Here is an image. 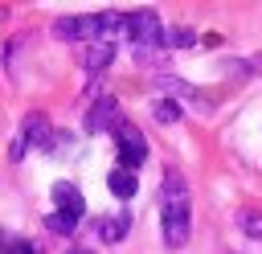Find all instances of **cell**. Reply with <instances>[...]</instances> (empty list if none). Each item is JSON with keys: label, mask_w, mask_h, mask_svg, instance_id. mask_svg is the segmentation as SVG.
Returning <instances> with one entry per match:
<instances>
[{"label": "cell", "mask_w": 262, "mask_h": 254, "mask_svg": "<svg viewBox=\"0 0 262 254\" xmlns=\"http://www.w3.org/2000/svg\"><path fill=\"white\" fill-rule=\"evenodd\" d=\"M53 234H70V229H78V221H70V217H61V213H49V221H45Z\"/></svg>", "instance_id": "14"}, {"label": "cell", "mask_w": 262, "mask_h": 254, "mask_svg": "<svg viewBox=\"0 0 262 254\" xmlns=\"http://www.w3.org/2000/svg\"><path fill=\"white\" fill-rule=\"evenodd\" d=\"M0 254H37V246H33V242H25V238L0 234Z\"/></svg>", "instance_id": "13"}, {"label": "cell", "mask_w": 262, "mask_h": 254, "mask_svg": "<svg viewBox=\"0 0 262 254\" xmlns=\"http://www.w3.org/2000/svg\"><path fill=\"white\" fill-rule=\"evenodd\" d=\"M66 254H90V250H66Z\"/></svg>", "instance_id": "16"}, {"label": "cell", "mask_w": 262, "mask_h": 254, "mask_svg": "<svg viewBox=\"0 0 262 254\" xmlns=\"http://www.w3.org/2000/svg\"><path fill=\"white\" fill-rule=\"evenodd\" d=\"M25 143L53 147V135H49V119H45V115H29V119H25V135L16 139V152H12V156H25Z\"/></svg>", "instance_id": "7"}, {"label": "cell", "mask_w": 262, "mask_h": 254, "mask_svg": "<svg viewBox=\"0 0 262 254\" xmlns=\"http://www.w3.org/2000/svg\"><path fill=\"white\" fill-rule=\"evenodd\" d=\"M160 234H164V246L168 250H180L192 234V205H188V188L180 180V172H168L164 188H160Z\"/></svg>", "instance_id": "1"}, {"label": "cell", "mask_w": 262, "mask_h": 254, "mask_svg": "<svg viewBox=\"0 0 262 254\" xmlns=\"http://www.w3.org/2000/svg\"><path fill=\"white\" fill-rule=\"evenodd\" d=\"M237 229H242L246 238L262 242V213H258V209H242V213H237Z\"/></svg>", "instance_id": "10"}, {"label": "cell", "mask_w": 262, "mask_h": 254, "mask_svg": "<svg viewBox=\"0 0 262 254\" xmlns=\"http://www.w3.org/2000/svg\"><path fill=\"white\" fill-rule=\"evenodd\" d=\"M115 147H119V168H127V172H135L143 160H147V139H143V131L135 127V123H119L115 127Z\"/></svg>", "instance_id": "4"}, {"label": "cell", "mask_w": 262, "mask_h": 254, "mask_svg": "<svg viewBox=\"0 0 262 254\" xmlns=\"http://www.w3.org/2000/svg\"><path fill=\"white\" fill-rule=\"evenodd\" d=\"M106 184H111V193L115 197H135V188H139V180H135V172H127V168H115L111 176H106Z\"/></svg>", "instance_id": "9"}, {"label": "cell", "mask_w": 262, "mask_h": 254, "mask_svg": "<svg viewBox=\"0 0 262 254\" xmlns=\"http://www.w3.org/2000/svg\"><path fill=\"white\" fill-rule=\"evenodd\" d=\"M119 37H127L135 49H168L172 45V33L164 29V20L156 16V12H131V16H123V29H119Z\"/></svg>", "instance_id": "3"}, {"label": "cell", "mask_w": 262, "mask_h": 254, "mask_svg": "<svg viewBox=\"0 0 262 254\" xmlns=\"http://www.w3.org/2000/svg\"><path fill=\"white\" fill-rule=\"evenodd\" d=\"M111 57H115V45H90L82 61H86V70H106Z\"/></svg>", "instance_id": "11"}, {"label": "cell", "mask_w": 262, "mask_h": 254, "mask_svg": "<svg viewBox=\"0 0 262 254\" xmlns=\"http://www.w3.org/2000/svg\"><path fill=\"white\" fill-rule=\"evenodd\" d=\"M98 242H123L127 238V229H131V217L127 213H106V217H98Z\"/></svg>", "instance_id": "8"}, {"label": "cell", "mask_w": 262, "mask_h": 254, "mask_svg": "<svg viewBox=\"0 0 262 254\" xmlns=\"http://www.w3.org/2000/svg\"><path fill=\"white\" fill-rule=\"evenodd\" d=\"M53 213H61V217H70V221H78L82 213H86V201H82V193H78V184H70V180H57L53 184Z\"/></svg>", "instance_id": "6"}, {"label": "cell", "mask_w": 262, "mask_h": 254, "mask_svg": "<svg viewBox=\"0 0 262 254\" xmlns=\"http://www.w3.org/2000/svg\"><path fill=\"white\" fill-rule=\"evenodd\" d=\"M123 123V111H119V102L111 98V94H102V98H94L90 102V111H86V131H111L115 135V127Z\"/></svg>", "instance_id": "5"}, {"label": "cell", "mask_w": 262, "mask_h": 254, "mask_svg": "<svg viewBox=\"0 0 262 254\" xmlns=\"http://www.w3.org/2000/svg\"><path fill=\"white\" fill-rule=\"evenodd\" d=\"M119 29H123L119 12H90V16L53 20V37L57 41H90V45H111V37H119Z\"/></svg>", "instance_id": "2"}, {"label": "cell", "mask_w": 262, "mask_h": 254, "mask_svg": "<svg viewBox=\"0 0 262 254\" xmlns=\"http://www.w3.org/2000/svg\"><path fill=\"white\" fill-rule=\"evenodd\" d=\"M192 41H196V37H192L188 29H176V33H172V45H192Z\"/></svg>", "instance_id": "15"}, {"label": "cell", "mask_w": 262, "mask_h": 254, "mask_svg": "<svg viewBox=\"0 0 262 254\" xmlns=\"http://www.w3.org/2000/svg\"><path fill=\"white\" fill-rule=\"evenodd\" d=\"M151 115H156V123H180V107L172 98H156L151 102Z\"/></svg>", "instance_id": "12"}]
</instances>
